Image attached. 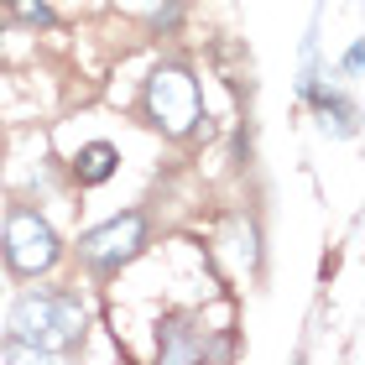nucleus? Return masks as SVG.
<instances>
[{
    "label": "nucleus",
    "mask_w": 365,
    "mask_h": 365,
    "mask_svg": "<svg viewBox=\"0 0 365 365\" xmlns=\"http://www.w3.org/2000/svg\"><path fill=\"white\" fill-rule=\"evenodd\" d=\"M146 240H152L146 214H141V209H125V214H115V220L84 230L78 245H73V256H78V267H84L89 277L105 282V277H120L130 261L146 251Z\"/></svg>",
    "instance_id": "obj_3"
},
{
    "label": "nucleus",
    "mask_w": 365,
    "mask_h": 365,
    "mask_svg": "<svg viewBox=\"0 0 365 365\" xmlns=\"http://www.w3.org/2000/svg\"><path fill=\"white\" fill-rule=\"evenodd\" d=\"M0 6H6L26 31H37V26H58V11L47 6V0H0Z\"/></svg>",
    "instance_id": "obj_8"
},
{
    "label": "nucleus",
    "mask_w": 365,
    "mask_h": 365,
    "mask_svg": "<svg viewBox=\"0 0 365 365\" xmlns=\"http://www.w3.org/2000/svg\"><path fill=\"white\" fill-rule=\"evenodd\" d=\"M339 73L350 78V84L360 78V42H350V47H344V58H339Z\"/></svg>",
    "instance_id": "obj_10"
},
{
    "label": "nucleus",
    "mask_w": 365,
    "mask_h": 365,
    "mask_svg": "<svg viewBox=\"0 0 365 365\" xmlns=\"http://www.w3.org/2000/svg\"><path fill=\"white\" fill-rule=\"evenodd\" d=\"M141 115L146 125L157 130V136L168 141H188L198 125H204V89H198V78L188 63H157L152 73H146V89H141Z\"/></svg>",
    "instance_id": "obj_2"
},
{
    "label": "nucleus",
    "mask_w": 365,
    "mask_h": 365,
    "mask_svg": "<svg viewBox=\"0 0 365 365\" xmlns=\"http://www.w3.org/2000/svg\"><path fill=\"white\" fill-rule=\"evenodd\" d=\"M204 350H209V329H198V319H188V313H168L157 324V360L188 365L204 360Z\"/></svg>",
    "instance_id": "obj_5"
},
{
    "label": "nucleus",
    "mask_w": 365,
    "mask_h": 365,
    "mask_svg": "<svg viewBox=\"0 0 365 365\" xmlns=\"http://www.w3.org/2000/svg\"><path fill=\"white\" fill-rule=\"evenodd\" d=\"M0 245H6V267L21 277V282L47 277V272L63 261L58 230L47 225L37 209H26V204H16V209L6 214V235H0Z\"/></svg>",
    "instance_id": "obj_4"
},
{
    "label": "nucleus",
    "mask_w": 365,
    "mask_h": 365,
    "mask_svg": "<svg viewBox=\"0 0 365 365\" xmlns=\"http://www.w3.org/2000/svg\"><path fill=\"white\" fill-rule=\"evenodd\" d=\"M115 168H120V152H115L110 141H89V146H78L73 162H68V173L78 188H99V182H110Z\"/></svg>",
    "instance_id": "obj_6"
},
{
    "label": "nucleus",
    "mask_w": 365,
    "mask_h": 365,
    "mask_svg": "<svg viewBox=\"0 0 365 365\" xmlns=\"http://www.w3.org/2000/svg\"><path fill=\"white\" fill-rule=\"evenodd\" d=\"M84 334H89V308L73 287H31L16 297L6 319V355L11 360L73 355Z\"/></svg>",
    "instance_id": "obj_1"
},
{
    "label": "nucleus",
    "mask_w": 365,
    "mask_h": 365,
    "mask_svg": "<svg viewBox=\"0 0 365 365\" xmlns=\"http://www.w3.org/2000/svg\"><path fill=\"white\" fill-rule=\"evenodd\" d=\"M308 99H313V115H319V125L329 136H355V105L350 99H339L334 89H319V84L308 89Z\"/></svg>",
    "instance_id": "obj_7"
},
{
    "label": "nucleus",
    "mask_w": 365,
    "mask_h": 365,
    "mask_svg": "<svg viewBox=\"0 0 365 365\" xmlns=\"http://www.w3.org/2000/svg\"><path fill=\"white\" fill-rule=\"evenodd\" d=\"M178 16H182V0H162V6L152 11V31H173Z\"/></svg>",
    "instance_id": "obj_9"
}]
</instances>
